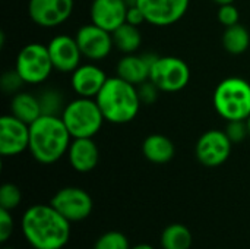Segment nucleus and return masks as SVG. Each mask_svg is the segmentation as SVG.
<instances>
[{
	"instance_id": "nucleus-9",
	"label": "nucleus",
	"mask_w": 250,
	"mask_h": 249,
	"mask_svg": "<svg viewBox=\"0 0 250 249\" xmlns=\"http://www.w3.org/2000/svg\"><path fill=\"white\" fill-rule=\"evenodd\" d=\"M231 147L233 142L227 136L226 131L211 129L199 136L195 147V154L198 161L205 167H218L229 160Z\"/></svg>"
},
{
	"instance_id": "nucleus-25",
	"label": "nucleus",
	"mask_w": 250,
	"mask_h": 249,
	"mask_svg": "<svg viewBox=\"0 0 250 249\" xmlns=\"http://www.w3.org/2000/svg\"><path fill=\"white\" fill-rule=\"evenodd\" d=\"M38 98H40L42 114H50V116H59V113L62 114L64 104H63V98H62L60 92H57L54 90H47V91L41 92V95Z\"/></svg>"
},
{
	"instance_id": "nucleus-34",
	"label": "nucleus",
	"mask_w": 250,
	"mask_h": 249,
	"mask_svg": "<svg viewBox=\"0 0 250 249\" xmlns=\"http://www.w3.org/2000/svg\"><path fill=\"white\" fill-rule=\"evenodd\" d=\"M214 3H217L218 6H223V4H231V3H234L236 0H212Z\"/></svg>"
},
{
	"instance_id": "nucleus-17",
	"label": "nucleus",
	"mask_w": 250,
	"mask_h": 249,
	"mask_svg": "<svg viewBox=\"0 0 250 249\" xmlns=\"http://www.w3.org/2000/svg\"><path fill=\"white\" fill-rule=\"evenodd\" d=\"M155 57L154 54H125L117 63V76L138 87L149 79Z\"/></svg>"
},
{
	"instance_id": "nucleus-11",
	"label": "nucleus",
	"mask_w": 250,
	"mask_h": 249,
	"mask_svg": "<svg viewBox=\"0 0 250 249\" xmlns=\"http://www.w3.org/2000/svg\"><path fill=\"white\" fill-rule=\"evenodd\" d=\"M145 21L154 26H168L179 22L188 12L190 0H136Z\"/></svg>"
},
{
	"instance_id": "nucleus-27",
	"label": "nucleus",
	"mask_w": 250,
	"mask_h": 249,
	"mask_svg": "<svg viewBox=\"0 0 250 249\" xmlns=\"http://www.w3.org/2000/svg\"><path fill=\"white\" fill-rule=\"evenodd\" d=\"M22 84H25V82L21 78V75L16 72V69L15 70H7L6 73L1 75V79H0L1 90L4 92H7V94H13V95L19 92Z\"/></svg>"
},
{
	"instance_id": "nucleus-4",
	"label": "nucleus",
	"mask_w": 250,
	"mask_h": 249,
	"mask_svg": "<svg viewBox=\"0 0 250 249\" xmlns=\"http://www.w3.org/2000/svg\"><path fill=\"white\" fill-rule=\"evenodd\" d=\"M212 103L227 122L246 120L250 116V84L239 76L223 79L214 91Z\"/></svg>"
},
{
	"instance_id": "nucleus-19",
	"label": "nucleus",
	"mask_w": 250,
	"mask_h": 249,
	"mask_svg": "<svg viewBox=\"0 0 250 249\" xmlns=\"http://www.w3.org/2000/svg\"><path fill=\"white\" fill-rule=\"evenodd\" d=\"M142 154L148 161L154 164H166L173 160L176 154V147L168 136L152 134L144 139Z\"/></svg>"
},
{
	"instance_id": "nucleus-21",
	"label": "nucleus",
	"mask_w": 250,
	"mask_h": 249,
	"mask_svg": "<svg viewBox=\"0 0 250 249\" xmlns=\"http://www.w3.org/2000/svg\"><path fill=\"white\" fill-rule=\"evenodd\" d=\"M192 244V232L188 226L180 223H173L167 226L160 236V245L163 249H190Z\"/></svg>"
},
{
	"instance_id": "nucleus-5",
	"label": "nucleus",
	"mask_w": 250,
	"mask_h": 249,
	"mask_svg": "<svg viewBox=\"0 0 250 249\" xmlns=\"http://www.w3.org/2000/svg\"><path fill=\"white\" fill-rule=\"evenodd\" d=\"M60 117L73 139L94 138L105 122L97 100L86 97H78L66 104Z\"/></svg>"
},
{
	"instance_id": "nucleus-14",
	"label": "nucleus",
	"mask_w": 250,
	"mask_h": 249,
	"mask_svg": "<svg viewBox=\"0 0 250 249\" xmlns=\"http://www.w3.org/2000/svg\"><path fill=\"white\" fill-rule=\"evenodd\" d=\"M47 47L54 70L62 73H72L81 65V59L83 57L76 38L66 34H60L51 38Z\"/></svg>"
},
{
	"instance_id": "nucleus-36",
	"label": "nucleus",
	"mask_w": 250,
	"mask_h": 249,
	"mask_svg": "<svg viewBox=\"0 0 250 249\" xmlns=\"http://www.w3.org/2000/svg\"><path fill=\"white\" fill-rule=\"evenodd\" d=\"M126 1H127V3H129V4H130V3H135V1H136V0H126Z\"/></svg>"
},
{
	"instance_id": "nucleus-8",
	"label": "nucleus",
	"mask_w": 250,
	"mask_h": 249,
	"mask_svg": "<svg viewBox=\"0 0 250 249\" xmlns=\"http://www.w3.org/2000/svg\"><path fill=\"white\" fill-rule=\"evenodd\" d=\"M50 204L70 223H79L88 219L94 210L91 195L76 186H66L59 189L51 198Z\"/></svg>"
},
{
	"instance_id": "nucleus-30",
	"label": "nucleus",
	"mask_w": 250,
	"mask_h": 249,
	"mask_svg": "<svg viewBox=\"0 0 250 249\" xmlns=\"http://www.w3.org/2000/svg\"><path fill=\"white\" fill-rule=\"evenodd\" d=\"M13 229H15V223H13L12 211L0 208V242L1 244H6L12 238Z\"/></svg>"
},
{
	"instance_id": "nucleus-28",
	"label": "nucleus",
	"mask_w": 250,
	"mask_h": 249,
	"mask_svg": "<svg viewBox=\"0 0 250 249\" xmlns=\"http://www.w3.org/2000/svg\"><path fill=\"white\" fill-rule=\"evenodd\" d=\"M217 18H218V22L227 28V26H231V25L239 23L240 13H239V9L234 6V3H231V4H223V6H218Z\"/></svg>"
},
{
	"instance_id": "nucleus-13",
	"label": "nucleus",
	"mask_w": 250,
	"mask_h": 249,
	"mask_svg": "<svg viewBox=\"0 0 250 249\" xmlns=\"http://www.w3.org/2000/svg\"><path fill=\"white\" fill-rule=\"evenodd\" d=\"M73 4V0H29L28 13L35 25L56 28L70 18Z\"/></svg>"
},
{
	"instance_id": "nucleus-33",
	"label": "nucleus",
	"mask_w": 250,
	"mask_h": 249,
	"mask_svg": "<svg viewBox=\"0 0 250 249\" xmlns=\"http://www.w3.org/2000/svg\"><path fill=\"white\" fill-rule=\"evenodd\" d=\"M130 249H155L152 245H149V244H138V245H135V247H132Z\"/></svg>"
},
{
	"instance_id": "nucleus-31",
	"label": "nucleus",
	"mask_w": 250,
	"mask_h": 249,
	"mask_svg": "<svg viewBox=\"0 0 250 249\" xmlns=\"http://www.w3.org/2000/svg\"><path fill=\"white\" fill-rule=\"evenodd\" d=\"M138 91H139L141 101H142V103H146V104L154 103V101L157 100V97H158V92H160L158 87H157L154 82H151L149 79H148L146 82L138 85Z\"/></svg>"
},
{
	"instance_id": "nucleus-10",
	"label": "nucleus",
	"mask_w": 250,
	"mask_h": 249,
	"mask_svg": "<svg viewBox=\"0 0 250 249\" xmlns=\"http://www.w3.org/2000/svg\"><path fill=\"white\" fill-rule=\"evenodd\" d=\"M75 38L82 56L92 62L105 59L114 47L113 34L92 22L81 26Z\"/></svg>"
},
{
	"instance_id": "nucleus-23",
	"label": "nucleus",
	"mask_w": 250,
	"mask_h": 249,
	"mask_svg": "<svg viewBox=\"0 0 250 249\" xmlns=\"http://www.w3.org/2000/svg\"><path fill=\"white\" fill-rule=\"evenodd\" d=\"M223 45L230 54L245 53L250 45L249 31L240 23L227 26L223 34Z\"/></svg>"
},
{
	"instance_id": "nucleus-2",
	"label": "nucleus",
	"mask_w": 250,
	"mask_h": 249,
	"mask_svg": "<svg viewBox=\"0 0 250 249\" xmlns=\"http://www.w3.org/2000/svg\"><path fill=\"white\" fill-rule=\"evenodd\" d=\"M72 135L60 116L42 114L29 125L31 156L41 164H54L67 154Z\"/></svg>"
},
{
	"instance_id": "nucleus-35",
	"label": "nucleus",
	"mask_w": 250,
	"mask_h": 249,
	"mask_svg": "<svg viewBox=\"0 0 250 249\" xmlns=\"http://www.w3.org/2000/svg\"><path fill=\"white\" fill-rule=\"evenodd\" d=\"M246 125H248V132H249V136H250V116L246 119Z\"/></svg>"
},
{
	"instance_id": "nucleus-20",
	"label": "nucleus",
	"mask_w": 250,
	"mask_h": 249,
	"mask_svg": "<svg viewBox=\"0 0 250 249\" xmlns=\"http://www.w3.org/2000/svg\"><path fill=\"white\" fill-rule=\"evenodd\" d=\"M10 114L28 125L34 123L40 116H42L40 98L31 92L19 91L10 101Z\"/></svg>"
},
{
	"instance_id": "nucleus-18",
	"label": "nucleus",
	"mask_w": 250,
	"mask_h": 249,
	"mask_svg": "<svg viewBox=\"0 0 250 249\" xmlns=\"http://www.w3.org/2000/svg\"><path fill=\"white\" fill-rule=\"evenodd\" d=\"M67 158L73 170L79 173H88L97 167L100 150L92 138H75L70 142Z\"/></svg>"
},
{
	"instance_id": "nucleus-37",
	"label": "nucleus",
	"mask_w": 250,
	"mask_h": 249,
	"mask_svg": "<svg viewBox=\"0 0 250 249\" xmlns=\"http://www.w3.org/2000/svg\"><path fill=\"white\" fill-rule=\"evenodd\" d=\"M3 249H15V248H12V247H4Z\"/></svg>"
},
{
	"instance_id": "nucleus-3",
	"label": "nucleus",
	"mask_w": 250,
	"mask_h": 249,
	"mask_svg": "<svg viewBox=\"0 0 250 249\" xmlns=\"http://www.w3.org/2000/svg\"><path fill=\"white\" fill-rule=\"evenodd\" d=\"M105 122L125 125L132 122L141 110V97L138 87L120 76L108 78L95 97Z\"/></svg>"
},
{
	"instance_id": "nucleus-29",
	"label": "nucleus",
	"mask_w": 250,
	"mask_h": 249,
	"mask_svg": "<svg viewBox=\"0 0 250 249\" xmlns=\"http://www.w3.org/2000/svg\"><path fill=\"white\" fill-rule=\"evenodd\" d=\"M226 134H227V136L230 138V141L233 144L243 142L245 138L249 136L246 120H233V122H229L227 129H226Z\"/></svg>"
},
{
	"instance_id": "nucleus-1",
	"label": "nucleus",
	"mask_w": 250,
	"mask_h": 249,
	"mask_svg": "<svg viewBox=\"0 0 250 249\" xmlns=\"http://www.w3.org/2000/svg\"><path fill=\"white\" fill-rule=\"evenodd\" d=\"M70 226L51 204L31 205L21 220L22 235L34 249H63L70 241Z\"/></svg>"
},
{
	"instance_id": "nucleus-12",
	"label": "nucleus",
	"mask_w": 250,
	"mask_h": 249,
	"mask_svg": "<svg viewBox=\"0 0 250 249\" xmlns=\"http://www.w3.org/2000/svg\"><path fill=\"white\" fill-rule=\"evenodd\" d=\"M29 148V125L13 114L0 117V154L15 157Z\"/></svg>"
},
{
	"instance_id": "nucleus-16",
	"label": "nucleus",
	"mask_w": 250,
	"mask_h": 249,
	"mask_svg": "<svg viewBox=\"0 0 250 249\" xmlns=\"http://www.w3.org/2000/svg\"><path fill=\"white\" fill-rule=\"evenodd\" d=\"M107 79L108 78L105 72L100 66L94 63H85V65H79L72 72L70 82L73 91L79 97L95 98Z\"/></svg>"
},
{
	"instance_id": "nucleus-6",
	"label": "nucleus",
	"mask_w": 250,
	"mask_h": 249,
	"mask_svg": "<svg viewBox=\"0 0 250 249\" xmlns=\"http://www.w3.org/2000/svg\"><path fill=\"white\" fill-rule=\"evenodd\" d=\"M15 69L25 84H42L54 70L48 47L40 43L26 44L18 53Z\"/></svg>"
},
{
	"instance_id": "nucleus-15",
	"label": "nucleus",
	"mask_w": 250,
	"mask_h": 249,
	"mask_svg": "<svg viewBox=\"0 0 250 249\" xmlns=\"http://www.w3.org/2000/svg\"><path fill=\"white\" fill-rule=\"evenodd\" d=\"M127 9L126 0H92L89 15L92 23L113 32L126 22Z\"/></svg>"
},
{
	"instance_id": "nucleus-32",
	"label": "nucleus",
	"mask_w": 250,
	"mask_h": 249,
	"mask_svg": "<svg viewBox=\"0 0 250 249\" xmlns=\"http://www.w3.org/2000/svg\"><path fill=\"white\" fill-rule=\"evenodd\" d=\"M126 22H129L132 25H136V26H139L141 23L146 22L145 21V16H144V13L141 10V7L136 3H130L129 4L127 15H126Z\"/></svg>"
},
{
	"instance_id": "nucleus-24",
	"label": "nucleus",
	"mask_w": 250,
	"mask_h": 249,
	"mask_svg": "<svg viewBox=\"0 0 250 249\" xmlns=\"http://www.w3.org/2000/svg\"><path fill=\"white\" fill-rule=\"evenodd\" d=\"M129 238L119 232V230H110L103 233L94 244L92 249H130Z\"/></svg>"
},
{
	"instance_id": "nucleus-7",
	"label": "nucleus",
	"mask_w": 250,
	"mask_h": 249,
	"mask_svg": "<svg viewBox=\"0 0 250 249\" xmlns=\"http://www.w3.org/2000/svg\"><path fill=\"white\" fill-rule=\"evenodd\" d=\"M149 81L160 91L177 92L188 87L190 81V69L188 63L176 56H157L149 73Z\"/></svg>"
},
{
	"instance_id": "nucleus-26",
	"label": "nucleus",
	"mask_w": 250,
	"mask_h": 249,
	"mask_svg": "<svg viewBox=\"0 0 250 249\" xmlns=\"http://www.w3.org/2000/svg\"><path fill=\"white\" fill-rule=\"evenodd\" d=\"M22 201L21 189L15 183H4L0 188V208L13 211Z\"/></svg>"
},
{
	"instance_id": "nucleus-22",
	"label": "nucleus",
	"mask_w": 250,
	"mask_h": 249,
	"mask_svg": "<svg viewBox=\"0 0 250 249\" xmlns=\"http://www.w3.org/2000/svg\"><path fill=\"white\" fill-rule=\"evenodd\" d=\"M111 34H113L114 47H117L125 54L136 53L142 44V34L139 31V26L132 25L129 22H125Z\"/></svg>"
}]
</instances>
